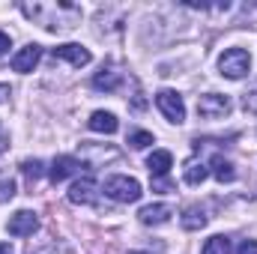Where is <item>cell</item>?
<instances>
[{
  "instance_id": "cell-1",
  "label": "cell",
  "mask_w": 257,
  "mask_h": 254,
  "mask_svg": "<svg viewBox=\"0 0 257 254\" xmlns=\"http://www.w3.org/2000/svg\"><path fill=\"white\" fill-rule=\"evenodd\" d=\"M218 72L230 81H239L251 72V54L245 48H227L221 57H218Z\"/></svg>"
},
{
  "instance_id": "cell-2",
  "label": "cell",
  "mask_w": 257,
  "mask_h": 254,
  "mask_svg": "<svg viewBox=\"0 0 257 254\" xmlns=\"http://www.w3.org/2000/svg\"><path fill=\"white\" fill-rule=\"evenodd\" d=\"M105 194L117 203H135L141 197V183L135 177H126V174H114L105 180Z\"/></svg>"
},
{
  "instance_id": "cell-3",
  "label": "cell",
  "mask_w": 257,
  "mask_h": 254,
  "mask_svg": "<svg viewBox=\"0 0 257 254\" xmlns=\"http://www.w3.org/2000/svg\"><path fill=\"white\" fill-rule=\"evenodd\" d=\"M156 105L168 117V123H177V126L186 123V102H183V96L177 90H159L156 93Z\"/></svg>"
},
{
  "instance_id": "cell-4",
  "label": "cell",
  "mask_w": 257,
  "mask_h": 254,
  "mask_svg": "<svg viewBox=\"0 0 257 254\" xmlns=\"http://www.w3.org/2000/svg\"><path fill=\"white\" fill-rule=\"evenodd\" d=\"M197 114L203 120H221L230 114V96H221V93H206L197 99Z\"/></svg>"
},
{
  "instance_id": "cell-5",
  "label": "cell",
  "mask_w": 257,
  "mask_h": 254,
  "mask_svg": "<svg viewBox=\"0 0 257 254\" xmlns=\"http://www.w3.org/2000/svg\"><path fill=\"white\" fill-rule=\"evenodd\" d=\"M6 230H9L12 236H33V233L39 230V218H36V212H30V209H18L15 215H9Z\"/></svg>"
},
{
  "instance_id": "cell-6",
  "label": "cell",
  "mask_w": 257,
  "mask_h": 254,
  "mask_svg": "<svg viewBox=\"0 0 257 254\" xmlns=\"http://www.w3.org/2000/svg\"><path fill=\"white\" fill-rule=\"evenodd\" d=\"M57 60H66V63H72L75 69H81V66H90L93 60V54L84 48V45H75V42H66V45H57L54 51H51Z\"/></svg>"
},
{
  "instance_id": "cell-7",
  "label": "cell",
  "mask_w": 257,
  "mask_h": 254,
  "mask_svg": "<svg viewBox=\"0 0 257 254\" xmlns=\"http://www.w3.org/2000/svg\"><path fill=\"white\" fill-rule=\"evenodd\" d=\"M39 57H42V48L36 45V42H30V45H24L15 57H12V72H21V75H27V72H33L36 63H39Z\"/></svg>"
},
{
  "instance_id": "cell-8",
  "label": "cell",
  "mask_w": 257,
  "mask_h": 254,
  "mask_svg": "<svg viewBox=\"0 0 257 254\" xmlns=\"http://www.w3.org/2000/svg\"><path fill=\"white\" fill-rule=\"evenodd\" d=\"M96 180L87 174V177H81V180H75L72 183V189H69V200L72 203H81V206H87V203H96Z\"/></svg>"
},
{
  "instance_id": "cell-9",
  "label": "cell",
  "mask_w": 257,
  "mask_h": 254,
  "mask_svg": "<svg viewBox=\"0 0 257 254\" xmlns=\"http://www.w3.org/2000/svg\"><path fill=\"white\" fill-rule=\"evenodd\" d=\"M171 215H174V206L171 203H150V206H144L138 212L141 224H147V227H159V224L171 221Z\"/></svg>"
},
{
  "instance_id": "cell-10",
  "label": "cell",
  "mask_w": 257,
  "mask_h": 254,
  "mask_svg": "<svg viewBox=\"0 0 257 254\" xmlns=\"http://www.w3.org/2000/svg\"><path fill=\"white\" fill-rule=\"evenodd\" d=\"M78 171H81V162H78L75 156H57V159L51 162L48 177H51V183H63L66 177H72V174H78Z\"/></svg>"
},
{
  "instance_id": "cell-11",
  "label": "cell",
  "mask_w": 257,
  "mask_h": 254,
  "mask_svg": "<svg viewBox=\"0 0 257 254\" xmlns=\"http://www.w3.org/2000/svg\"><path fill=\"white\" fill-rule=\"evenodd\" d=\"M87 126L93 129V132H99V135H114L120 129V120L111 111H93L90 120H87Z\"/></svg>"
},
{
  "instance_id": "cell-12",
  "label": "cell",
  "mask_w": 257,
  "mask_h": 254,
  "mask_svg": "<svg viewBox=\"0 0 257 254\" xmlns=\"http://www.w3.org/2000/svg\"><path fill=\"white\" fill-rule=\"evenodd\" d=\"M147 168L153 177H168V171L174 168V156L168 150H153L150 159H147Z\"/></svg>"
},
{
  "instance_id": "cell-13",
  "label": "cell",
  "mask_w": 257,
  "mask_h": 254,
  "mask_svg": "<svg viewBox=\"0 0 257 254\" xmlns=\"http://www.w3.org/2000/svg\"><path fill=\"white\" fill-rule=\"evenodd\" d=\"M120 81H123L120 72H114V69H102V72H96L93 87H96V90H105V93H114V90L120 87Z\"/></svg>"
},
{
  "instance_id": "cell-14",
  "label": "cell",
  "mask_w": 257,
  "mask_h": 254,
  "mask_svg": "<svg viewBox=\"0 0 257 254\" xmlns=\"http://www.w3.org/2000/svg\"><path fill=\"white\" fill-rule=\"evenodd\" d=\"M180 224H183L186 230H200V227H206V212H203L200 206H189V209L183 212Z\"/></svg>"
},
{
  "instance_id": "cell-15",
  "label": "cell",
  "mask_w": 257,
  "mask_h": 254,
  "mask_svg": "<svg viewBox=\"0 0 257 254\" xmlns=\"http://www.w3.org/2000/svg\"><path fill=\"white\" fill-rule=\"evenodd\" d=\"M209 165H212V174H215V180H218V183H230V180L236 177L233 165H230L224 156H212V162H209Z\"/></svg>"
},
{
  "instance_id": "cell-16",
  "label": "cell",
  "mask_w": 257,
  "mask_h": 254,
  "mask_svg": "<svg viewBox=\"0 0 257 254\" xmlns=\"http://www.w3.org/2000/svg\"><path fill=\"white\" fill-rule=\"evenodd\" d=\"M81 156H87V162L90 165H99V162H105V159H117V150H108V153H102L96 144H81Z\"/></svg>"
},
{
  "instance_id": "cell-17",
  "label": "cell",
  "mask_w": 257,
  "mask_h": 254,
  "mask_svg": "<svg viewBox=\"0 0 257 254\" xmlns=\"http://www.w3.org/2000/svg\"><path fill=\"white\" fill-rule=\"evenodd\" d=\"M206 177H209V168H206L203 162H194L192 159V162L186 165V183H189V186H200Z\"/></svg>"
},
{
  "instance_id": "cell-18",
  "label": "cell",
  "mask_w": 257,
  "mask_h": 254,
  "mask_svg": "<svg viewBox=\"0 0 257 254\" xmlns=\"http://www.w3.org/2000/svg\"><path fill=\"white\" fill-rule=\"evenodd\" d=\"M200 254H230V239L227 236H209L203 242Z\"/></svg>"
},
{
  "instance_id": "cell-19",
  "label": "cell",
  "mask_w": 257,
  "mask_h": 254,
  "mask_svg": "<svg viewBox=\"0 0 257 254\" xmlns=\"http://www.w3.org/2000/svg\"><path fill=\"white\" fill-rule=\"evenodd\" d=\"M42 171H45V168H42L39 159H24V162H21V174L27 177V183H36V180L42 177Z\"/></svg>"
},
{
  "instance_id": "cell-20",
  "label": "cell",
  "mask_w": 257,
  "mask_h": 254,
  "mask_svg": "<svg viewBox=\"0 0 257 254\" xmlns=\"http://www.w3.org/2000/svg\"><path fill=\"white\" fill-rule=\"evenodd\" d=\"M128 144H132L135 150H144V147H150V144H153V135H150V132H144V129H135V132H128Z\"/></svg>"
},
{
  "instance_id": "cell-21",
  "label": "cell",
  "mask_w": 257,
  "mask_h": 254,
  "mask_svg": "<svg viewBox=\"0 0 257 254\" xmlns=\"http://www.w3.org/2000/svg\"><path fill=\"white\" fill-rule=\"evenodd\" d=\"M12 197H15V183L3 177V180H0V203H6V200H12Z\"/></svg>"
},
{
  "instance_id": "cell-22",
  "label": "cell",
  "mask_w": 257,
  "mask_h": 254,
  "mask_svg": "<svg viewBox=\"0 0 257 254\" xmlns=\"http://www.w3.org/2000/svg\"><path fill=\"white\" fill-rule=\"evenodd\" d=\"M153 191H174V183L168 177H153Z\"/></svg>"
},
{
  "instance_id": "cell-23",
  "label": "cell",
  "mask_w": 257,
  "mask_h": 254,
  "mask_svg": "<svg viewBox=\"0 0 257 254\" xmlns=\"http://www.w3.org/2000/svg\"><path fill=\"white\" fill-rule=\"evenodd\" d=\"M236 254H257V239H245V242L236 248Z\"/></svg>"
},
{
  "instance_id": "cell-24",
  "label": "cell",
  "mask_w": 257,
  "mask_h": 254,
  "mask_svg": "<svg viewBox=\"0 0 257 254\" xmlns=\"http://www.w3.org/2000/svg\"><path fill=\"white\" fill-rule=\"evenodd\" d=\"M9 48H12V39H9V36H6L3 30H0V57H3V54H6Z\"/></svg>"
},
{
  "instance_id": "cell-25",
  "label": "cell",
  "mask_w": 257,
  "mask_h": 254,
  "mask_svg": "<svg viewBox=\"0 0 257 254\" xmlns=\"http://www.w3.org/2000/svg\"><path fill=\"white\" fill-rule=\"evenodd\" d=\"M9 150V132L3 129V123H0V153H6Z\"/></svg>"
},
{
  "instance_id": "cell-26",
  "label": "cell",
  "mask_w": 257,
  "mask_h": 254,
  "mask_svg": "<svg viewBox=\"0 0 257 254\" xmlns=\"http://www.w3.org/2000/svg\"><path fill=\"white\" fill-rule=\"evenodd\" d=\"M9 99V84H0V105Z\"/></svg>"
},
{
  "instance_id": "cell-27",
  "label": "cell",
  "mask_w": 257,
  "mask_h": 254,
  "mask_svg": "<svg viewBox=\"0 0 257 254\" xmlns=\"http://www.w3.org/2000/svg\"><path fill=\"white\" fill-rule=\"evenodd\" d=\"M0 254H12V245L9 242H0Z\"/></svg>"
}]
</instances>
